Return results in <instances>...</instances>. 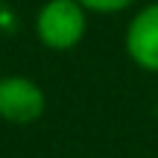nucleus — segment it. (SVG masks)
Here are the masks:
<instances>
[{"label": "nucleus", "instance_id": "f257e3e1", "mask_svg": "<svg viewBox=\"0 0 158 158\" xmlns=\"http://www.w3.org/2000/svg\"><path fill=\"white\" fill-rule=\"evenodd\" d=\"M88 32V9L79 0H47L35 15V38L50 53H70Z\"/></svg>", "mask_w": 158, "mask_h": 158}, {"label": "nucleus", "instance_id": "f03ea898", "mask_svg": "<svg viewBox=\"0 0 158 158\" xmlns=\"http://www.w3.org/2000/svg\"><path fill=\"white\" fill-rule=\"evenodd\" d=\"M47 111V94L29 76H0V120L12 126H32Z\"/></svg>", "mask_w": 158, "mask_h": 158}, {"label": "nucleus", "instance_id": "7ed1b4c3", "mask_svg": "<svg viewBox=\"0 0 158 158\" xmlns=\"http://www.w3.org/2000/svg\"><path fill=\"white\" fill-rule=\"evenodd\" d=\"M123 47L135 68L158 73V0L132 15L123 32Z\"/></svg>", "mask_w": 158, "mask_h": 158}, {"label": "nucleus", "instance_id": "20e7f679", "mask_svg": "<svg viewBox=\"0 0 158 158\" xmlns=\"http://www.w3.org/2000/svg\"><path fill=\"white\" fill-rule=\"evenodd\" d=\"M88 12H97V15H117V12L135 6L138 0H79Z\"/></svg>", "mask_w": 158, "mask_h": 158}, {"label": "nucleus", "instance_id": "39448f33", "mask_svg": "<svg viewBox=\"0 0 158 158\" xmlns=\"http://www.w3.org/2000/svg\"><path fill=\"white\" fill-rule=\"evenodd\" d=\"M155 123H158V102H155Z\"/></svg>", "mask_w": 158, "mask_h": 158}, {"label": "nucleus", "instance_id": "423d86ee", "mask_svg": "<svg viewBox=\"0 0 158 158\" xmlns=\"http://www.w3.org/2000/svg\"><path fill=\"white\" fill-rule=\"evenodd\" d=\"M0 76H3V73H0Z\"/></svg>", "mask_w": 158, "mask_h": 158}]
</instances>
